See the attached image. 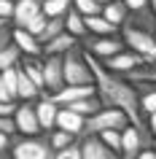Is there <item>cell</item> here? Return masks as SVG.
I'll return each mask as SVG.
<instances>
[{"label":"cell","instance_id":"cell-1","mask_svg":"<svg viewBox=\"0 0 156 159\" xmlns=\"http://www.w3.org/2000/svg\"><path fill=\"white\" fill-rule=\"evenodd\" d=\"M83 51H86V49H83ZM86 62H89V67H91L94 86H97V97L102 100V105H108V108H121L140 132L151 135V132H148V124H145V113L140 111L137 86L132 84L129 78H124V75L110 73L97 57H91L89 51H86ZM151 138H154V135H151Z\"/></svg>","mask_w":156,"mask_h":159},{"label":"cell","instance_id":"cell-2","mask_svg":"<svg viewBox=\"0 0 156 159\" xmlns=\"http://www.w3.org/2000/svg\"><path fill=\"white\" fill-rule=\"evenodd\" d=\"M57 151L51 148L49 132L46 135H33V138H16L11 146V159H54Z\"/></svg>","mask_w":156,"mask_h":159},{"label":"cell","instance_id":"cell-3","mask_svg":"<svg viewBox=\"0 0 156 159\" xmlns=\"http://www.w3.org/2000/svg\"><path fill=\"white\" fill-rule=\"evenodd\" d=\"M65 84L67 86H94V75L86 62V51L73 49L65 54Z\"/></svg>","mask_w":156,"mask_h":159},{"label":"cell","instance_id":"cell-4","mask_svg":"<svg viewBox=\"0 0 156 159\" xmlns=\"http://www.w3.org/2000/svg\"><path fill=\"white\" fill-rule=\"evenodd\" d=\"M121 38H124V43H127V49H132L135 54H140V57L145 59L148 67H156V35L124 25L121 27Z\"/></svg>","mask_w":156,"mask_h":159},{"label":"cell","instance_id":"cell-5","mask_svg":"<svg viewBox=\"0 0 156 159\" xmlns=\"http://www.w3.org/2000/svg\"><path fill=\"white\" fill-rule=\"evenodd\" d=\"M129 124H132L129 116L121 108H108V105H102L94 116L86 119V132L83 135H102L108 129H124V127H129Z\"/></svg>","mask_w":156,"mask_h":159},{"label":"cell","instance_id":"cell-6","mask_svg":"<svg viewBox=\"0 0 156 159\" xmlns=\"http://www.w3.org/2000/svg\"><path fill=\"white\" fill-rule=\"evenodd\" d=\"M83 46H86V51L91 57L102 59V62L116 57V54H121V51H127V43H124L121 35H91Z\"/></svg>","mask_w":156,"mask_h":159},{"label":"cell","instance_id":"cell-7","mask_svg":"<svg viewBox=\"0 0 156 159\" xmlns=\"http://www.w3.org/2000/svg\"><path fill=\"white\" fill-rule=\"evenodd\" d=\"M102 62V59H100ZM102 65L110 70V73H116V75H127L129 78L135 70H140V67H148V62L140 54H135L132 49H127V51H121V54H116V57H110V59H105Z\"/></svg>","mask_w":156,"mask_h":159},{"label":"cell","instance_id":"cell-8","mask_svg":"<svg viewBox=\"0 0 156 159\" xmlns=\"http://www.w3.org/2000/svg\"><path fill=\"white\" fill-rule=\"evenodd\" d=\"M43 81H46V94H57L65 89V57H43Z\"/></svg>","mask_w":156,"mask_h":159},{"label":"cell","instance_id":"cell-9","mask_svg":"<svg viewBox=\"0 0 156 159\" xmlns=\"http://www.w3.org/2000/svg\"><path fill=\"white\" fill-rule=\"evenodd\" d=\"M154 138L145 132H140L135 124L124 127V146H121V159H137V154L143 148H151Z\"/></svg>","mask_w":156,"mask_h":159},{"label":"cell","instance_id":"cell-10","mask_svg":"<svg viewBox=\"0 0 156 159\" xmlns=\"http://www.w3.org/2000/svg\"><path fill=\"white\" fill-rule=\"evenodd\" d=\"M78 143H81L83 159H121V154H116L100 135H83V138H78Z\"/></svg>","mask_w":156,"mask_h":159},{"label":"cell","instance_id":"cell-11","mask_svg":"<svg viewBox=\"0 0 156 159\" xmlns=\"http://www.w3.org/2000/svg\"><path fill=\"white\" fill-rule=\"evenodd\" d=\"M14 121H16L19 135H27V138H33V135H43L41 121H38V111H35L33 102H22L19 111H16V116H14Z\"/></svg>","mask_w":156,"mask_h":159},{"label":"cell","instance_id":"cell-12","mask_svg":"<svg viewBox=\"0 0 156 159\" xmlns=\"http://www.w3.org/2000/svg\"><path fill=\"white\" fill-rule=\"evenodd\" d=\"M35 111H38V121H41V129H43V132H54V129H57L59 105L51 100L49 94H43L41 100L35 102Z\"/></svg>","mask_w":156,"mask_h":159},{"label":"cell","instance_id":"cell-13","mask_svg":"<svg viewBox=\"0 0 156 159\" xmlns=\"http://www.w3.org/2000/svg\"><path fill=\"white\" fill-rule=\"evenodd\" d=\"M11 41L19 46V51H22L25 57H43L41 41H38L33 33H27L25 27H14V30H11Z\"/></svg>","mask_w":156,"mask_h":159},{"label":"cell","instance_id":"cell-14","mask_svg":"<svg viewBox=\"0 0 156 159\" xmlns=\"http://www.w3.org/2000/svg\"><path fill=\"white\" fill-rule=\"evenodd\" d=\"M94 94H97V86H65V89H59L57 94H49V97L59 108H67L70 102L86 100V97H94Z\"/></svg>","mask_w":156,"mask_h":159},{"label":"cell","instance_id":"cell-15","mask_svg":"<svg viewBox=\"0 0 156 159\" xmlns=\"http://www.w3.org/2000/svg\"><path fill=\"white\" fill-rule=\"evenodd\" d=\"M57 129H65V132H70L73 138H83V132H86V119L78 116V113H73V111H67V108H59Z\"/></svg>","mask_w":156,"mask_h":159},{"label":"cell","instance_id":"cell-16","mask_svg":"<svg viewBox=\"0 0 156 159\" xmlns=\"http://www.w3.org/2000/svg\"><path fill=\"white\" fill-rule=\"evenodd\" d=\"M38 14H43V0H16L14 25L16 27H27Z\"/></svg>","mask_w":156,"mask_h":159},{"label":"cell","instance_id":"cell-17","mask_svg":"<svg viewBox=\"0 0 156 159\" xmlns=\"http://www.w3.org/2000/svg\"><path fill=\"white\" fill-rule=\"evenodd\" d=\"M73 49H78V38L70 33H62L59 38H54V41H49L43 46V57H65Z\"/></svg>","mask_w":156,"mask_h":159},{"label":"cell","instance_id":"cell-18","mask_svg":"<svg viewBox=\"0 0 156 159\" xmlns=\"http://www.w3.org/2000/svg\"><path fill=\"white\" fill-rule=\"evenodd\" d=\"M102 16L116 27H124L129 22V8H127V3L124 0H108L105 6H102Z\"/></svg>","mask_w":156,"mask_h":159},{"label":"cell","instance_id":"cell-19","mask_svg":"<svg viewBox=\"0 0 156 159\" xmlns=\"http://www.w3.org/2000/svg\"><path fill=\"white\" fill-rule=\"evenodd\" d=\"M137 86V97H140V111L151 116L156 113V84H148V81H132Z\"/></svg>","mask_w":156,"mask_h":159},{"label":"cell","instance_id":"cell-20","mask_svg":"<svg viewBox=\"0 0 156 159\" xmlns=\"http://www.w3.org/2000/svg\"><path fill=\"white\" fill-rule=\"evenodd\" d=\"M22 70L27 73V78L33 81L43 94H46V81H43V59L41 57H25L22 59Z\"/></svg>","mask_w":156,"mask_h":159},{"label":"cell","instance_id":"cell-21","mask_svg":"<svg viewBox=\"0 0 156 159\" xmlns=\"http://www.w3.org/2000/svg\"><path fill=\"white\" fill-rule=\"evenodd\" d=\"M22 59H25V54L19 51L16 43H14V41L6 43V46L0 49V73L8 70V67H19V65H22Z\"/></svg>","mask_w":156,"mask_h":159},{"label":"cell","instance_id":"cell-22","mask_svg":"<svg viewBox=\"0 0 156 159\" xmlns=\"http://www.w3.org/2000/svg\"><path fill=\"white\" fill-rule=\"evenodd\" d=\"M129 27H137V30H145V33L156 35V14L151 8L145 11H137V14H129V22H127Z\"/></svg>","mask_w":156,"mask_h":159},{"label":"cell","instance_id":"cell-23","mask_svg":"<svg viewBox=\"0 0 156 159\" xmlns=\"http://www.w3.org/2000/svg\"><path fill=\"white\" fill-rule=\"evenodd\" d=\"M86 30H89V35H118V27L110 25L102 14L100 16H86Z\"/></svg>","mask_w":156,"mask_h":159},{"label":"cell","instance_id":"cell-24","mask_svg":"<svg viewBox=\"0 0 156 159\" xmlns=\"http://www.w3.org/2000/svg\"><path fill=\"white\" fill-rule=\"evenodd\" d=\"M65 30L70 35H75V38L89 35V30H86V16H81L75 8H70V11H67V16H65Z\"/></svg>","mask_w":156,"mask_h":159},{"label":"cell","instance_id":"cell-25","mask_svg":"<svg viewBox=\"0 0 156 159\" xmlns=\"http://www.w3.org/2000/svg\"><path fill=\"white\" fill-rule=\"evenodd\" d=\"M70 8H73V3H67V0H43V14L49 19H65Z\"/></svg>","mask_w":156,"mask_h":159},{"label":"cell","instance_id":"cell-26","mask_svg":"<svg viewBox=\"0 0 156 159\" xmlns=\"http://www.w3.org/2000/svg\"><path fill=\"white\" fill-rule=\"evenodd\" d=\"M62 33H67L65 30V19H49V25H46V30L41 33V46H46L49 41H54V38H59Z\"/></svg>","mask_w":156,"mask_h":159},{"label":"cell","instance_id":"cell-27","mask_svg":"<svg viewBox=\"0 0 156 159\" xmlns=\"http://www.w3.org/2000/svg\"><path fill=\"white\" fill-rule=\"evenodd\" d=\"M49 140H51V148L54 151H62V148H67V146H73L78 138H73V135L65 132V129H54V132H49Z\"/></svg>","mask_w":156,"mask_h":159},{"label":"cell","instance_id":"cell-28","mask_svg":"<svg viewBox=\"0 0 156 159\" xmlns=\"http://www.w3.org/2000/svg\"><path fill=\"white\" fill-rule=\"evenodd\" d=\"M73 8L81 16H100L102 14V3H97V0H73Z\"/></svg>","mask_w":156,"mask_h":159},{"label":"cell","instance_id":"cell-29","mask_svg":"<svg viewBox=\"0 0 156 159\" xmlns=\"http://www.w3.org/2000/svg\"><path fill=\"white\" fill-rule=\"evenodd\" d=\"M3 81L8 86V92L14 100H19V67H8V70H3Z\"/></svg>","mask_w":156,"mask_h":159},{"label":"cell","instance_id":"cell-30","mask_svg":"<svg viewBox=\"0 0 156 159\" xmlns=\"http://www.w3.org/2000/svg\"><path fill=\"white\" fill-rule=\"evenodd\" d=\"M102 140L110 146V148L116 151V154H121V146H124V129H108V132L100 135Z\"/></svg>","mask_w":156,"mask_h":159},{"label":"cell","instance_id":"cell-31","mask_svg":"<svg viewBox=\"0 0 156 159\" xmlns=\"http://www.w3.org/2000/svg\"><path fill=\"white\" fill-rule=\"evenodd\" d=\"M46 25H49V16H46V14H38V16H35L25 30H27V33H33L35 38H41V33L46 30Z\"/></svg>","mask_w":156,"mask_h":159},{"label":"cell","instance_id":"cell-32","mask_svg":"<svg viewBox=\"0 0 156 159\" xmlns=\"http://www.w3.org/2000/svg\"><path fill=\"white\" fill-rule=\"evenodd\" d=\"M14 14H16V0H0V19L14 22Z\"/></svg>","mask_w":156,"mask_h":159},{"label":"cell","instance_id":"cell-33","mask_svg":"<svg viewBox=\"0 0 156 159\" xmlns=\"http://www.w3.org/2000/svg\"><path fill=\"white\" fill-rule=\"evenodd\" d=\"M124 3H127L129 14H137V11H145V8H151V0H124Z\"/></svg>","mask_w":156,"mask_h":159},{"label":"cell","instance_id":"cell-34","mask_svg":"<svg viewBox=\"0 0 156 159\" xmlns=\"http://www.w3.org/2000/svg\"><path fill=\"white\" fill-rule=\"evenodd\" d=\"M16 111H19L16 102H0V119H14Z\"/></svg>","mask_w":156,"mask_h":159},{"label":"cell","instance_id":"cell-35","mask_svg":"<svg viewBox=\"0 0 156 159\" xmlns=\"http://www.w3.org/2000/svg\"><path fill=\"white\" fill-rule=\"evenodd\" d=\"M11 146H14V138H11L8 132H3V129H0V157H3Z\"/></svg>","mask_w":156,"mask_h":159},{"label":"cell","instance_id":"cell-36","mask_svg":"<svg viewBox=\"0 0 156 159\" xmlns=\"http://www.w3.org/2000/svg\"><path fill=\"white\" fill-rule=\"evenodd\" d=\"M0 102H16L14 97H11L8 86H6V81H3V73H0Z\"/></svg>","mask_w":156,"mask_h":159},{"label":"cell","instance_id":"cell-37","mask_svg":"<svg viewBox=\"0 0 156 159\" xmlns=\"http://www.w3.org/2000/svg\"><path fill=\"white\" fill-rule=\"evenodd\" d=\"M145 124H148V132L156 138V113H151V116H145Z\"/></svg>","mask_w":156,"mask_h":159},{"label":"cell","instance_id":"cell-38","mask_svg":"<svg viewBox=\"0 0 156 159\" xmlns=\"http://www.w3.org/2000/svg\"><path fill=\"white\" fill-rule=\"evenodd\" d=\"M137 159H156V151H154V148H143V151L137 154Z\"/></svg>","mask_w":156,"mask_h":159},{"label":"cell","instance_id":"cell-39","mask_svg":"<svg viewBox=\"0 0 156 159\" xmlns=\"http://www.w3.org/2000/svg\"><path fill=\"white\" fill-rule=\"evenodd\" d=\"M6 30H11L8 22H6V19H0V33H6Z\"/></svg>","mask_w":156,"mask_h":159},{"label":"cell","instance_id":"cell-40","mask_svg":"<svg viewBox=\"0 0 156 159\" xmlns=\"http://www.w3.org/2000/svg\"><path fill=\"white\" fill-rule=\"evenodd\" d=\"M151 11H154V14H156V0H151Z\"/></svg>","mask_w":156,"mask_h":159},{"label":"cell","instance_id":"cell-41","mask_svg":"<svg viewBox=\"0 0 156 159\" xmlns=\"http://www.w3.org/2000/svg\"><path fill=\"white\" fill-rule=\"evenodd\" d=\"M151 148H154V151H156V138H154V146H151Z\"/></svg>","mask_w":156,"mask_h":159},{"label":"cell","instance_id":"cell-42","mask_svg":"<svg viewBox=\"0 0 156 159\" xmlns=\"http://www.w3.org/2000/svg\"><path fill=\"white\" fill-rule=\"evenodd\" d=\"M97 3H102V6H105V3H108V0H97Z\"/></svg>","mask_w":156,"mask_h":159},{"label":"cell","instance_id":"cell-43","mask_svg":"<svg viewBox=\"0 0 156 159\" xmlns=\"http://www.w3.org/2000/svg\"><path fill=\"white\" fill-rule=\"evenodd\" d=\"M0 159H11V157H0Z\"/></svg>","mask_w":156,"mask_h":159},{"label":"cell","instance_id":"cell-44","mask_svg":"<svg viewBox=\"0 0 156 159\" xmlns=\"http://www.w3.org/2000/svg\"><path fill=\"white\" fill-rule=\"evenodd\" d=\"M67 3H73V0H67Z\"/></svg>","mask_w":156,"mask_h":159}]
</instances>
